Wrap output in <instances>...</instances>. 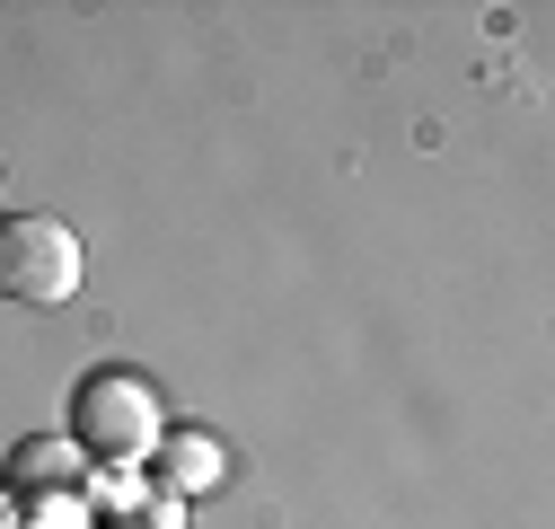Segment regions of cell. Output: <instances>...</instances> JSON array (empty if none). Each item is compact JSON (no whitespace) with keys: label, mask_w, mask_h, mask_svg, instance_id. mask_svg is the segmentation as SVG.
Returning a JSON list of instances; mask_svg holds the SVG:
<instances>
[{"label":"cell","mask_w":555,"mask_h":529,"mask_svg":"<svg viewBox=\"0 0 555 529\" xmlns=\"http://www.w3.org/2000/svg\"><path fill=\"white\" fill-rule=\"evenodd\" d=\"M168 441V415H159V388L142 371H89L72 388V450L80 459H106V468H132Z\"/></svg>","instance_id":"cell-1"},{"label":"cell","mask_w":555,"mask_h":529,"mask_svg":"<svg viewBox=\"0 0 555 529\" xmlns=\"http://www.w3.org/2000/svg\"><path fill=\"white\" fill-rule=\"evenodd\" d=\"M80 274H89V247H80L72 221H53V212L0 221V292H10V300L62 309V300H80Z\"/></svg>","instance_id":"cell-2"},{"label":"cell","mask_w":555,"mask_h":529,"mask_svg":"<svg viewBox=\"0 0 555 529\" xmlns=\"http://www.w3.org/2000/svg\"><path fill=\"white\" fill-rule=\"evenodd\" d=\"M0 529H27V512H18V494L0 486Z\"/></svg>","instance_id":"cell-5"},{"label":"cell","mask_w":555,"mask_h":529,"mask_svg":"<svg viewBox=\"0 0 555 529\" xmlns=\"http://www.w3.org/2000/svg\"><path fill=\"white\" fill-rule=\"evenodd\" d=\"M151 468H159L168 494H203V486H221V441L212 433H168L151 450Z\"/></svg>","instance_id":"cell-4"},{"label":"cell","mask_w":555,"mask_h":529,"mask_svg":"<svg viewBox=\"0 0 555 529\" xmlns=\"http://www.w3.org/2000/svg\"><path fill=\"white\" fill-rule=\"evenodd\" d=\"M0 486H10L18 503H27V494H72V486H80V450H72V441H18Z\"/></svg>","instance_id":"cell-3"}]
</instances>
